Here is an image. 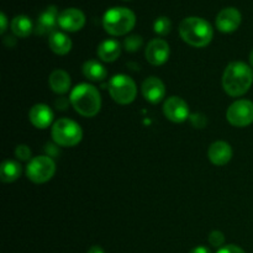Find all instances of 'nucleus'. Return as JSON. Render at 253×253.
Returning a JSON list of instances; mask_svg holds the SVG:
<instances>
[{
  "label": "nucleus",
  "instance_id": "1",
  "mask_svg": "<svg viewBox=\"0 0 253 253\" xmlns=\"http://www.w3.org/2000/svg\"><path fill=\"white\" fill-rule=\"evenodd\" d=\"M253 83V71L244 62H231L222 76V88L230 96H241L250 90Z\"/></svg>",
  "mask_w": 253,
  "mask_h": 253
},
{
  "label": "nucleus",
  "instance_id": "2",
  "mask_svg": "<svg viewBox=\"0 0 253 253\" xmlns=\"http://www.w3.org/2000/svg\"><path fill=\"white\" fill-rule=\"evenodd\" d=\"M69 101L74 110L84 118H93L101 108L100 93L95 86L86 83L74 86L69 96Z\"/></svg>",
  "mask_w": 253,
  "mask_h": 253
},
{
  "label": "nucleus",
  "instance_id": "3",
  "mask_svg": "<svg viewBox=\"0 0 253 253\" xmlns=\"http://www.w3.org/2000/svg\"><path fill=\"white\" fill-rule=\"evenodd\" d=\"M179 34L183 41L197 48L208 46L214 36V30L209 21L202 17H185L179 25Z\"/></svg>",
  "mask_w": 253,
  "mask_h": 253
},
{
  "label": "nucleus",
  "instance_id": "4",
  "mask_svg": "<svg viewBox=\"0 0 253 253\" xmlns=\"http://www.w3.org/2000/svg\"><path fill=\"white\" fill-rule=\"evenodd\" d=\"M136 15L127 7H111L104 14L103 27L111 36H123L135 27Z\"/></svg>",
  "mask_w": 253,
  "mask_h": 253
},
{
  "label": "nucleus",
  "instance_id": "5",
  "mask_svg": "<svg viewBox=\"0 0 253 253\" xmlns=\"http://www.w3.org/2000/svg\"><path fill=\"white\" fill-rule=\"evenodd\" d=\"M51 136L57 146L73 147L82 141L83 131L76 121L71 119H59L52 126Z\"/></svg>",
  "mask_w": 253,
  "mask_h": 253
},
{
  "label": "nucleus",
  "instance_id": "6",
  "mask_svg": "<svg viewBox=\"0 0 253 253\" xmlns=\"http://www.w3.org/2000/svg\"><path fill=\"white\" fill-rule=\"evenodd\" d=\"M109 93L116 103L127 105L135 100L137 86L132 78L126 74H116L109 82Z\"/></svg>",
  "mask_w": 253,
  "mask_h": 253
},
{
  "label": "nucleus",
  "instance_id": "7",
  "mask_svg": "<svg viewBox=\"0 0 253 253\" xmlns=\"http://www.w3.org/2000/svg\"><path fill=\"white\" fill-rule=\"evenodd\" d=\"M56 173V163L49 156H37L30 160L26 175L31 182L42 184L51 179Z\"/></svg>",
  "mask_w": 253,
  "mask_h": 253
},
{
  "label": "nucleus",
  "instance_id": "8",
  "mask_svg": "<svg viewBox=\"0 0 253 253\" xmlns=\"http://www.w3.org/2000/svg\"><path fill=\"white\" fill-rule=\"evenodd\" d=\"M226 119L232 126L246 127L253 123V103L241 99L230 105L226 111Z\"/></svg>",
  "mask_w": 253,
  "mask_h": 253
},
{
  "label": "nucleus",
  "instance_id": "9",
  "mask_svg": "<svg viewBox=\"0 0 253 253\" xmlns=\"http://www.w3.org/2000/svg\"><path fill=\"white\" fill-rule=\"evenodd\" d=\"M163 113L168 120L173 123H183L189 119V106L179 96H170L165 101Z\"/></svg>",
  "mask_w": 253,
  "mask_h": 253
},
{
  "label": "nucleus",
  "instance_id": "10",
  "mask_svg": "<svg viewBox=\"0 0 253 253\" xmlns=\"http://www.w3.org/2000/svg\"><path fill=\"white\" fill-rule=\"evenodd\" d=\"M85 25V15L82 10L76 7H69L59 12L58 26L64 31L77 32Z\"/></svg>",
  "mask_w": 253,
  "mask_h": 253
},
{
  "label": "nucleus",
  "instance_id": "11",
  "mask_svg": "<svg viewBox=\"0 0 253 253\" xmlns=\"http://www.w3.org/2000/svg\"><path fill=\"white\" fill-rule=\"evenodd\" d=\"M241 21V12L236 7H225L217 14L215 22H216V27L219 31L224 32V34H231L239 29Z\"/></svg>",
  "mask_w": 253,
  "mask_h": 253
},
{
  "label": "nucleus",
  "instance_id": "12",
  "mask_svg": "<svg viewBox=\"0 0 253 253\" xmlns=\"http://www.w3.org/2000/svg\"><path fill=\"white\" fill-rule=\"evenodd\" d=\"M146 59L152 66H161L166 63L169 57V44L162 39H155L150 41L146 47Z\"/></svg>",
  "mask_w": 253,
  "mask_h": 253
},
{
  "label": "nucleus",
  "instance_id": "13",
  "mask_svg": "<svg viewBox=\"0 0 253 253\" xmlns=\"http://www.w3.org/2000/svg\"><path fill=\"white\" fill-rule=\"evenodd\" d=\"M59 12L54 5L47 7L43 12L37 19L36 27H35V34L36 35H47L56 32V27L58 25Z\"/></svg>",
  "mask_w": 253,
  "mask_h": 253
},
{
  "label": "nucleus",
  "instance_id": "14",
  "mask_svg": "<svg viewBox=\"0 0 253 253\" xmlns=\"http://www.w3.org/2000/svg\"><path fill=\"white\" fill-rule=\"evenodd\" d=\"M142 95L148 103L158 104L166 95V86L163 82L157 77H148L141 86Z\"/></svg>",
  "mask_w": 253,
  "mask_h": 253
},
{
  "label": "nucleus",
  "instance_id": "15",
  "mask_svg": "<svg viewBox=\"0 0 253 253\" xmlns=\"http://www.w3.org/2000/svg\"><path fill=\"white\" fill-rule=\"evenodd\" d=\"M30 121L36 128H47L53 121V111L46 104H36L30 109Z\"/></svg>",
  "mask_w": 253,
  "mask_h": 253
},
{
  "label": "nucleus",
  "instance_id": "16",
  "mask_svg": "<svg viewBox=\"0 0 253 253\" xmlns=\"http://www.w3.org/2000/svg\"><path fill=\"white\" fill-rule=\"evenodd\" d=\"M208 157H209L210 162L215 166L227 165L232 158L231 146L225 141H216L209 147Z\"/></svg>",
  "mask_w": 253,
  "mask_h": 253
},
{
  "label": "nucleus",
  "instance_id": "17",
  "mask_svg": "<svg viewBox=\"0 0 253 253\" xmlns=\"http://www.w3.org/2000/svg\"><path fill=\"white\" fill-rule=\"evenodd\" d=\"M49 86L57 94H66L71 89V77L63 69H56L49 74Z\"/></svg>",
  "mask_w": 253,
  "mask_h": 253
},
{
  "label": "nucleus",
  "instance_id": "18",
  "mask_svg": "<svg viewBox=\"0 0 253 253\" xmlns=\"http://www.w3.org/2000/svg\"><path fill=\"white\" fill-rule=\"evenodd\" d=\"M48 44L52 52L59 54V56H64V54H67L72 49L71 39L66 34L59 31H56L49 35Z\"/></svg>",
  "mask_w": 253,
  "mask_h": 253
},
{
  "label": "nucleus",
  "instance_id": "19",
  "mask_svg": "<svg viewBox=\"0 0 253 253\" xmlns=\"http://www.w3.org/2000/svg\"><path fill=\"white\" fill-rule=\"evenodd\" d=\"M121 53L120 43L115 40H105L98 47V56L104 62H114Z\"/></svg>",
  "mask_w": 253,
  "mask_h": 253
},
{
  "label": "nucleus",
  "instance_id": "20",
  "mask_svg": "<svg viewBox=\"0 0 253 253\" xmlns=\"http://www.w3.org/2000/svg\"><path fill=\"white\" fill-rule=\"evenodd\" d=\"M83 74L85 78H88L89 81L91 82H101L106 78L108 76V72H106V68L98 61H86L85 63L83 64Z\"/></svg>",
  "mask_w": 253,
  "mask_h": 253
},
{
  "label": "nucleus",
  "instance_id": "21",
  "mask_svg": "<svg viewBox=\"0 0 253 253\" xmlns=\"http://www.w3.org/2000/svg\"><path fill=\"white\" fill-rule=\"evenodd\" d=\"M21 175V166L19 162L6 160L0 166V179L4 183H12Z\"/></svg>",
  "mask_w": 253,
  "mask_h": 253
},
{
  "label": "nucleus",
  "instance_id": "22",
  "mask_svg": "<svg viewBox=\"0 0 253 253\" xmlns=\"http://www.w3.org/2000/svg\"><path fill=\"white\" fill-rule=\"evenodd\" d=\"M32 30H34V24L26 15H17L12 19L11 31L15 36L25 39L31 35Z\"/></svg>",
  "mask_w": 253,
  "mask_h": 253
},
{
  "label": "nucleus",
  "instance_id": "23",
  "mask_svg": "<svg viewBox=\"0 0 253 253\" xmlns=\"http://www.w3.org/2000/svg\"><path fill=\"white\" fill-rule=\"evenodd\" d=\"M172 30V21L167 16H160L153 24V31L160 36H167Z\"/></svg>",
  "mask_w": 253,
  "mask_h": 253
},
{
  "label": "nucleus",
  "instance_id": "24",
  "mask_svg": "<svg viewBox=\"0 0 253 253\" xmlns=\"http://www.w3.org/2000/svg\"><path fill=\"white\" fill-rule=\"evenodd\" d=\"M143 40L142 37L138 35H131V36L126 37L124 41V47L127 52H136L142 47Z\"/></svg>",
  "mask_w": 253,
  "mask_h": 253
},
{
  "label": "nucleus",
  "instance_id": "25",
  "mask_svg": "<svg viewBox=\"0 0 253 253\" xmlns=\"http://www.w3.org/2000/svg\"><path fill=\"white\" fill-rule=\"evenodd\" d=\"M189 120L195 128H204L208 124L207 116H205L203 113L190 114Z\"/></svg>",
  "mask_w": 253,
  "mask_h": 253
},
{
  "label": "nucleus",
  "instance_id": "26",
  "mask_svg": "<svg viewBox=\"0 0 253 253\" xmlns=\"http://www.w3.org/2000/svg\"><path fill=\"white\" fill-rule=\"evenodd\" d=\"M225 242V236L221 231L219 230H214V231L210 232L209 235V244L212 247H221Z\"/></svg>",
  "mask_w": 253,
  "mask_h": 253
},
{
  "label": "nucleus",
  "instance_id": "27",
  "mask_svg": "<svg viewBox=\"0 0 253 253\" xmlns=\"http://www.w3.org/2000/svg\"><path fill=\"white\" fill-rule=\"evenodd\" d=\"M15 156L20 161H29L31 158V150L26 145H19L15 150Z\"/></svg>",
  "mask_w": 253,
  "mask_h": 253
},
{
  "label": "nucleus",
  "instance_id": "28",
  "mask_svg": "<svg viewBox=\"0 0 253 253\" xmlns=\"http://www.w3.org/2000/svg\"><path fill=\"white\" fill-rule=\"evenodd\" d=\"M217 253H246L241 247L236 246V245H227V246L221 247L217 251Z\"/></svg>",
  "mask_w": 253,
  "mask_h": 253
},
{
  "label": "nucleus",
  "instance_id": "29",
  "mask_svg": "<svg viewBox=\"0 0 253 253\" xmlns=\"http://www.w3.org/2000/svg\"><path fill=\"white\" fill-rule=\"evenodd\" d=\"M6 27H7V19L5 16L4 12L0 14V34H4L6 31Z\"/></svg>",
  "mask_w": 253,
  "mask_h": 253
},
{
  "label": "nucleus",
  "instance_id": "30",
  "mask_svg": "<svg viewBox=\"0 0 253 253\" xmlns=\"http://www.w3.org/2000/svg\"><path fill=\"white\" fill-rule=\"evenodd\" d=\"M189 253H210V250L204 246H198L195 247V249H193Z\"/></svg>",
  "mask_w": 253,
  "mask_h": 253
},
{
  "label": "nucleus",
  "instance_id": "31",
  "mask_svg": "<svg viewBox=\"0 0 253 253\" xmlns=\"http://www.w3.org/2000/svg\"><path fill=\"white\" fill-rule=\"evenodd\" d=\"M88 253H105V252H104V250L101 249L100 246H93L89 249Z\"/></svg>",
  "mask_w": 253,
  "mask_h": 253
},
{
  "label": "nucleus",
  "instance_id": "32",
  "mask_svg": "<svg viewBox=\"0 0 253 253\" xmlns=\"http://www.w3.org/2000/svg\"><path fill=\"white\" fill-rule=\"evenodd\" d=\"M250 63H251V67L253 68V49H252L251 54H250Z\"/></svg>",
  "mask_w": 253,
  "mask_h": 253
},
{
  "label": "nucleus",
  "instance_id": "33",
  "mask_svg": "<svg viewBox=\"0 0 253 253\" xmlns=\"http://www.w3.org/2000/svg\"><path fill=\"white\" fill-rule=\"evenodd\" d=\"M125 1H128V0H125Z\"/></svg>",
  "mask_w": 253,
  "mask_h": 253
}]
</instances>
